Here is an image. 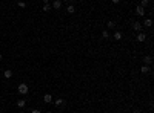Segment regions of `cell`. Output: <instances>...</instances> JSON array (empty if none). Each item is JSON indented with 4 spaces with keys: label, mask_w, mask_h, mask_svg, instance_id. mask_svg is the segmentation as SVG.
Segmentation results:
<instances>
[{
    "label": "cell",
    "mask_w": 154,
    "mask_h": 113,
    "mask_svg": "<svg viewBox=\"0 0 154 113\" xmlns=\"http://www.w3.org/2000/svg\"><path fill=\"white\" fill-rule=\"evenodd\" d=\"M31 113H42V112H40V110H37V108H34V110H32Z\"/></svg>",
    "instance_id": "20"
},
{
    "label": "cell",
    "mask_w": 154,
    "mask_h": 113,
    "mask_svg": "<svg viewBox=\"0 0 154 113\" xmlns=\"http://www.w3.org/2000/svg\"><path fill=\"white\" fill-rule=\"evenodd\" d=\"M52 101H54V99H52V95L46 93V95L43 96V102H45V104H49V102H52Z\"/></svg>",
    "instance_id": "7"
},
{
    "label": "cell",
    "mask_w": 154,
    "mask_h": 113,
    "mask_svg": "<svg viewBox=\"0 0 154 113\" xmlns=\"http://www.w3.org/2000/svg\"><path fill=\"white\" fill-rule=\"evenodd\" d=\"M136 14L139 15V17H145V9H143L142 6H137L136 8Z\"/></svg>",
    "instance_id": "5"
},
{
    "label": "cell",
    "mask_w": 154,
    "mask_h": 113,
    "mask_svg": "<svg viewBox=\"0 0 154 113\" xmlns=\"http://www.w3.org/2000/svg\"><path fill=\"white\" fill-rule=\"evenodd\" d=\"M136 38H137V41H140V43H143V41L147 40V34H145V32H139Z\"/></svg>",
    "instance_id": "4"
},
{
    "label": "cell",
    "mask_w": 154,
    "mask_h": 113,
    "mask_svg": "<svg viewBox=\"0 0 154 113\" xmlns=\"http://www.w3.org/2000/svg\"><path fill=\"white\" fill-rule=\"evenodd\" d=\"M51 8H54V9H60V8H62V2H60V0H56V2H52Z\"/></svg>",
    "instance_id": "9"
},
{
    "label": "cell",
    "mask_w": 154,
    "mask_h": 113,
    "mask_svg": "<svg viewBox=\"0 0 154 113\" xmlns=\"http://www.w3.org/2000/svg\"><path fill=\"white\" fill-rule=\"evenodd\" d=\"M17 90H19V93H20V95H28V92H29V87H28V84L22 83V84H19Z\"/></svg>",
    "instance_id": "1"
},
{
    "label": "cell",
    "mask_w": 154,
    "mask_h": 113,
    "mask_svg": "<svg viewBox=\"0 0 154 113\" xmlns=\"http://www.w3.org/2000/svg\"><path fill=\"white\" fill-rule=\"evenodd\" d=\"M143 63H145V66L151 64V63H153V57H151V55H145V57H143Z\"/></svg>",
    "instance_id": "8"
},
{
    "label": "cell",
    "mask_w": 154,
    "mask_h": 113,
    "mask_svg": "<svg viewBox=\"0 0 154 113\" xmlns=\"http://www.w3.org/2000/svg\"><path fill=\"white\" fill-rule=\"evenodd\" d=\"M3 77H5V78H11V77H12V72L8 69V70H5V72H3Z\"/></svg>",
    "instance_id": "15"
},
{
    "label": "cell",
    "mask_w": 154,
    "mask_h": 113,
    "mask_svg": "<svg viewBox=\"0 0 154 113\" xmlns=\"http://www.w3.org/2000/svg\"><path fill=\"white\" fill-rule=\"evenodd\" d=\"M17 6L23 9V8H26V3H25V2H19V3H17Z\"/></svg>",
    "instance_id": "19"
},
{
    "label": "cell",
    "mask_w": 154,
    "mask_h": 113,
    "mask_svg": "<svg viewBox=\"0 0 154 113\" xmlns=\"http://www.w3.org/2000/svg\"><path fill=\"white\" fill-rule=\"evenodd\" d=\"M42 11H43V12L51 11V5H49V2H48V0H43V6H42Z\"/></svg>",
    "instance_id": "3"
},
{
    "label": "cell",
    "mask_w": 154,
    "mask_h": 113,
    "mask_svg": "<svg viewBox=\"0 0 154 113\" xmlns=\"http://www.w3.org/2000/svg\"><path fill=\"white\" fill-rule=\"evenodd\" d=\"M25 106H26V101H25L23 98L17 101V107H19V108H22V110H23V108H25Z\"/></svg>",
    "instance_id": "11"
},
{
    "label": "cell",
    "mask_w": 154,
    "mask_h": 113,
    "mask_svg": "<svg viewBox=\"0 0 154 113\" xmlns=\"http://www.w3.org/2000/svg\"><path fill=\"white\" fill-rule=\"evenodd\" d=\"M108 37H110V34H108V31H103V32H102V38H105V40H106Z\"/></svg>",
    "instance_id": "18"
},
{
    "label": "cell",
    "mask_w": 154,
    "mask_h": 113,
    "mask_svg": "<svg viewBox=\"0 0 154 113\" xmlns=\"http://www.w3.org/2000/svg\"><path fill=\"white\" fill-rule=\"evenodd\" d=\"M106 26H108V28H110V29H113V28H116V23L113 22V20H110V22H108V23H106Z\"/></svg>",
    "instance_id": "17"
},
{
    "label": "cell",
    "mask_w": 154,
    "mask_h": 113,
    "mask_svg": "<svg viewBox=\"0 0 154 113\" xmlns=\"http://www.w3.org/2000/svg\"><path fill=\"white\" fill-rule=\"evenodd\" d=\"M140 72H142V73H151V69H149L148 67V66H142V67H140Z\"/></svg>",
    "instance_id": "12"
},
{
    "label": "cell",
    "mask_w": 154,
    "mask_h": 113,
    "mask_svg": "<svg viewBox=\"0 0 154 113\" xmlns=\"http://www.w3.org/2000/svg\"><path fill=\"white\" fill-rule=\"evenodd\" d=\"M19 113H25V112H23V110H22V112H19Z\"/></svg>",
    "instance_id": "22"
},
{
    "label": "cell",
    "mask_w": 154,
    "mask_h": 113,
    "mask_svg": "<svg viewBox=\"0 0 154 113\" xmlns=\"http://www.w3.org/2000/svg\"><path fill=\"white\" fill-rule=\"evenodd\" d=\"M66 12H68V14H74V12H76V8H74V5H68V8H66Z\"/></svg>",
    "instance_id": "13"
},
{
    "label": "cell",
    "mask_w": 154,
    "mask_h": 113,
    "mask_svg": "<svg viewBox=\"0 0 154 113\" xmlns=\"http://www.w3.org/2000/svg\"><path fill=\"white\" fill-rule=\"evenodd\" d=\"M46 113H52V112H46Z\"/></svg>",
    "instance_id": "23"
},
{
    "label": "cell",
    "mask_w": 154,
    "mask_h": 113,
    "mask_svg": "<svg viewBox=\"0 0 154 113\" xmlns=\"http://www.w3.org/2000/svg\"><path fill=\"white\" fill-rule=\"evenodd\" d=\"M142 26H145V28H151V26H153V20H151V18H145V22L142 23Z\"/></svg>",
    "instance_id": "10"
},
{
    "label": "cell",
    "mask_w": 154,
    "mask_h": 113,
    "mask_svg": "<svg viewBox=\"0 0 154 113\" xmlns=\"http://www.w3.org/2000/svg\"><path fill=\"white\" fill-rule=\"evenodd\" d=\"M2 58H3V57H2V54H0V61H2Z\"/></svg>",
    "instance_id": "21"
},
{
    "label": "cell",
    "mask_w": 154,
    "mask_h": 113,
    "mask_svg": "<svg viewBox=\"0 0 154 113\" xmlns=\"http://www.w3.org/2000/svg\"><path fill=\"white\" fill-rule=\"evenodd\" d=\"M122 37H123V35H122V32H120V31H117V32H116V34L113 35V38L119 41V40H122Z\"/></svg>",
    "instance_id": "14"
},
{
    "label": "cell",
    "mask_w": 154,
    "mask_h": 113,
    "mask_svg": "<svg viewBox=\"0 0 154 113\" xmlns=\"http://www.w3.org/2000/svg\"><path fill=\"white\" fill-rule=\"evenodd\" d=\"M128 113H132V112H128Z\"/></svg>",
    "instance_id": "24"
},
{
    "label": "cell",
    "mask_w": 154,
    "mask_h": 113,
    "mask_svg": "<svg viewBox=\"0 0 154 113\" xmlns=\"http://www.w3.org/2000/svg\"><path fill=\"white\" fill-rule=\"evenodd\" d=\"M54 104H56L57 107H63L65 106V99L63 98H57V99H54Z\"/></svg>",
    "instance_id": "6"
},
{
    "label": "cell",
    "mask_w": 154,
    "mask_h": 113,
    "mask_svg": "<svg viewBox=\"0 0 154 113\" xmlns=\"http://www.w3.org/2000/svg\"><path fill=\"white\" fill-rule=\"evenodd\" d=\"M132 29H134L137 34H139V32H142L143 26H142V23H140V22H134V23H132Z\"/></svg>",
    "instance_id": "2"
},
{
    "label": "cell",
    "mask_w": 154,
    "mask_h": 113,
    "mask_svg": "<svg viewBox=\"0 0 154 113\" xmlns=\"http://www.w3.org/2000/svg\"><path fill=\"white\" fill-rule=\"evenodd\" d=\"M148 5H149V2H148V0H142V2H140V5H139V6H142L143 9H145V6H148Z\"/></svg>",
    "instance_id": "16"
}]
</instances>
